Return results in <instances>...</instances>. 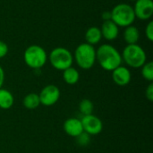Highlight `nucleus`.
Returning a JSON list of instances; mask_svg holds the SVG:
<instances>
[{
	"mask_svg": "<svg viewBox=\"0 0 153 153\" xmlns=\"http://www.w3.org/2000/svg\"><path fill=\"white\" fill-rule=\"evenodd\" d=\"M96 60L101 68L106 71H113L122 64L121 54L109 44H103L96 50Z\"/></svg>",
	"mask_w": 153,
	"mask_h": 153,
	"instance_id": "1",
	"label": "nucleus"
},
{
	"mask_svg": "<svg viewBox=\"0 0 153 153\" xmlns=\"http://www.w3.org/2000/svg\"><path fill=\"white\" fill-rule=\"evenodd\" d=\"M121 56L122 60H124L125 63L132 68L142 67L146 63L147 59L145 51L137 44L127 45L124 48Z\"/></svg>",
	"mask_w": 153,
	"mask_h": 153,
	"instance_id": "2",
	"label": "nucleus"
},
{
	"mask_svg": "<svg viewBox=\"0 0 153 153\" xmlns=\"http://www.w3.org/2000/svg\"><path fill=\"white\" fill-rule=\"evenodd\" d=\"M74 59L78 66L83 70L91 69L96 62V50L88 43L80 44L74 52Z\"/></svg>",
	"mask_w": 153,
	"mask_h": 153,
	"instance_id": "3",
	"label": "nucleus"
},
{
	"mask_svg": "<svg viewBox=\"0 0 153 153\" xmlns=\"http://www.w3.org/2000/svg\"><path fill=\"white\" fill-rule=\"evenodd\" d=\"M25 64L31 69H40L48 60L46 50L39 45H31L28 47L23 54Z\"/></svg>",
	"mask_w": 153,
	"mask_h": 153,
	"instance_id": "4",
	"label": "nucleus"
},
{
	"mask_svg": "<svg viewBox=\"0 0 153 153\" xmlns=\"http://www.w3.org/2000/svg\"><path fill=\"white\" fill-rule=\"evenodd\" d=\"M111 20L118 27H128L135 20L134 8L127 4H119L111 11Z\"/></svg>",
	"mask_w": 153,
	"mask_h": 153,
	"instance_id": "5",
	"label": "nucleus"
},
{
	"mask_svg": "<svg viewBox=\"0 0 153 153\" xmlns=\"http://www.w3.org/2000/svg\"><path fill=\"white\" fill-rule=\"evenodd\" d=\"M48 60L55 69L58 71H64L72 66L74 56L67 48L59 47L54 48L50 52Z\"/></svg>",
	"mask_w": 153,
	"mask_h": 153,
	"instance_id": "6",
	"label": "nucleus"
},
{
	"mask_svg": "<svg viewBox=\"0 0 153 153\" xmlns=\"http://www.w3.org/2000/svg\"><path fill=\"white\" fill-rule=\"evenodd\" d=\"M60 95V90L57 86L54 84L47 85L40 91L39 94L40 105L45 107H51L59 100Z\"/></svg>",
	"mask_w": 153,
	"mask_h": 153,
	"instance_id": "7",
	"label": "nucleus"
},
{
	"mask_svg": "<svg viewBox=\"0 0 153 153\" xmlns=\"http://www.w3.org/2000/svg\"><path fill=\"white\" fill-rule=\"evenodd\" d=\"M81 122L82 125L83 132L89 135L100 134L103 130V123L101 119L93 114L82 116Z\"/></svg>",
	"mask_w": 153,
	"mask_h": 153,
	"instance_id": "8",
	"label": "nucleus"
},
{
	"mask_svg": "<svg viewBox=\"0 0 153 153\" xmlns=\"http://www.w3.org/2000/svg\"><path fill=\"white\" fill-rule=\"evenodd\" d=\"M134 12L135 17L140 20H148L153 14L152 0H136Z\"/></svg>",
	"mask_w": 153,
	"mask_h": 153,
	"instance_id": "9",
	"label": "nucleus"
},
{
	"mask_svg": "<svg viewBox=\"0 0 153 153\" xmlns=\"http://www.w3.org/2000/svg\"><path fill=\"white\" fill-rule=\"evenodd\" d=\"M112 79L117 85L126 86L131 82L132 74L127 67L120 65L112 71Z\"/></svg>",
	"mask_w": 153,
	"mask_h": 153,
	"instance_id": "10",
	"label": "nucleus"
},
{
	"mask_svg": "<svg viewBox=\"0 0 153 153\" xmlns=\"http://www.w3.org/2000/svg\"><path fill=\"white\" fill-rule=\"evenodd\" d=\"M63 128L65 133L74 138L79 136L82 133H83L82 125L81 119L76 117H70L64 122Z\"/></svg>",
	"mask_w": 153,
	"mask_h": 153,
	"instance_id": "11",
	"label": "nucleus"
},
{
	"mask_svg": "<svg viewBox=\"0 0 153 153\" xmlns=\"http://www.w3.org/2000/svg\"><path fill=\"white\" fill-rule=\"evenodd\" d=\"M100 31L102 37H104L107 40H114L117 38L119 33L118 26L112 20L104 21L101 25Z\"/></svg>",
	"mask_w": 153,
	"mask_h": 153,
	"instance_id": "12",
	"label": "nucleus"
},
{
	"mask_svg": "<svg viewBox=\"0 0 153 153\" xmlns=\"http://www.w3.org/2000/svg\"><path fill=\"white\" fill-rule=\"evenodd\" d=\"M139 38L140 32L135 26L130 25L128 27H126V30L124 31V39L127 43V45L137 44Z\"/></svg>",
	"mask_w": 153,
	"mask_h": 153,
	"instance_id": "13",
	"label": "nucleus"
},
{
	"mask_svg": "<svg viewBox=\"0 0 153 153\" xmlns=\"http://www.w3.org/2000/svg\"><path fill=\"white\" fill-rule=\"evenodd\" d=\"M14 103V98L12 92L6 89H0V108L9 109Z\"/></svg>",
	"mask_w": 153,
	"mask_h": 153,
	"instance_id": "14",
	"label": "nucleus"
},
{
	"mask_svg": "<svg viewBox=\"0 0 153 153\" xmlns=\"http://www.w3.org/2000/svg\"><path fill=\"white\" fill-rule=\"evenodd\" d=\"M102 38L101 35V31L100 29L98 27H91L86 30L85 33V39H86V43L90 44V45H96L98 44L100 39Z\"/></svg>",
	"mask_w": 153,
	"mask_h": 153,
	"instance_id": "15",
	"label": "nucleus"
},
{
	"mask_svg": "<svg viewBox=\"0 0 153 153\" xmlns=\"http://www.w3.org/2000/svg\"><path fill=\"white\" fill-rule=\"evenodd\" d=\"M63 79H64V82L66 84L74 85L79 82L80 74L77 71V69L71 66V67H69V68L63 71Z\"/></svg>",
	"mask_w": 153,
	"mask_h": 153,
	"instance_id": "16",
	"label": "nucleus"
},
{
	"mask_svg": "<svg viewBox=\"0 0 153 153\" xmlns=\"http://www.w3.org/2000/svg\"><path fill=\"white\" fill-rule=\"evenodd\" d=\"M22 105L27 109H30V110L36 109L40 105V100H39V94L35 93V92H30V93L27 94L23 98Z\"/></svg>",
	"mask_w": 153,
	"mask_h": 153,
	"instance_id": "17",
	"label": "nucleus"
},
{
	"mask_svg": "<svg viewBox=\"0 0 153 153\" xmlns=\"http://www.w3.org/2000/svg\"><path fill=\"white\" fill-rule=\"evenodd\" d=\"M94 109V105L91 100L88 99L82 100L79 103V111L82 116H87L92 114Z\"/></svg>",
	"mask_w": 153,
	"mask_h": 153,
	"instance_id": "18",
	"label": "nucleus"
},
{
	"mask_svg": "<svg viewBox=\"0 0 153 153\" xmlns=\"http://www.w3.org/2000/svg\"><path fill=\"white\" fill-rule=\"evenodd\" d=\"M142 75L143 77L148 81L152 82L153 81V63L148 62L145 63L143 66H142Z\"/></svg>",
	"mask_w": 153,
	"mask_h": 153,
	"instance_id": "19",
	"label": "nucleus"
},
{
	"mask_svg": "<svg viewBox=\"0 0 153 153\" xmlns=\"http://www.w3.org/2000/svg\"><path fill=\"white\" fill-rule=\"evenodd\" d=\"M76 141L80 146H87L91 142V135L83 132L79 136L76 137Z\"/></svg>",
	"mask_w": 153,
	"mask_h": 153,
	"instance_id": "20",
	"label": "nucleus"
},
{
	"mask_svg": "<svg viewBox=\"0 0 153 153\" xmlns=\"http://www.w3.org/2000/svg\"><path fill=\"white\" fill-rule=\"evenodd\" d=\"M145 34L146 37L148 38V39L150 41L153 40V22H150L147 26H146V30H145Z\"/></svg>",
	"mask_w": 153,
	"mask_h": 153,
	"instance_id": "21",
	"label": "nucleus"
},
{
	"mask_svg": "<svg viewBox=\"0 0 153 153\" xmlns=\"http://www.w3.org/2000/svg\"><path fill=\"white\" fill-rule=\"evenodd\" d=\"M8 53V46L5 42L0 40V58L4 57Z\"/></svg>",
	"mask_w": 153,
	"mask_h": 153,
	"instance_id": "22",
	"label": "nucleus"
},
{
	"mask_svg": "<svg viewBox=\"0 0 153 153\" xmlns=\"http://www.w3.org/2000/svg\"><path fill=\"white\" fill-rule=\"evenodd\" d=\"M145 96H146V99H147L149 101L152 102L153 101V83L152 82H151V83L149 84V86L147 87V89H146V91H145Z\"/></svg>",
	"mask_w": 153,
	"mask_h": 153,
	"instance_id": "23",
	"label": "nucleus"
},
{
	"mask_svg": "<svg viewBox=\"0 0 153 153\" xmlns=\"http://www.w3.org/2000/svg\"><path fill=\"white\" fill-rule=\"evenodd\" d=\"M101 17L104 21H108V20H111V12L110 11H106V12H103L102 14H101Z\"/></svg>",
	"mask_w": 153,
	"mask_h": 153,
	"instance_id": "24",
	"label": "nucleus"
},
{
	"mask_svg": "<svg viewBox=\"0 0 153 153\" xmlns=\"http://www.w3.org/2000/svg\"><path fill=\"white\" fill-rule=\"evenodd\" d=\"M4 82V71L3 67L0 65V89L3 87Z\"/></svg>",
	"mask_w": 153,
	"mask_h": 153,
	"instance_id": "25",
	"label": "nucleus"
},
{
	"mask_svg": "<svg viewBox=\"0 0 153 153\" xmlns=\"http://www.w3.org/2000/svg\"><path fill=\"white\" fill-rule=\"evenodd\" d=\"M130 1H136V0H130Z\"/></svg>",
	"mask_w": 153,
	"mask_h": 153,
	"instance_id": "26",
	"label": "nucleus"
}]
</instances>
